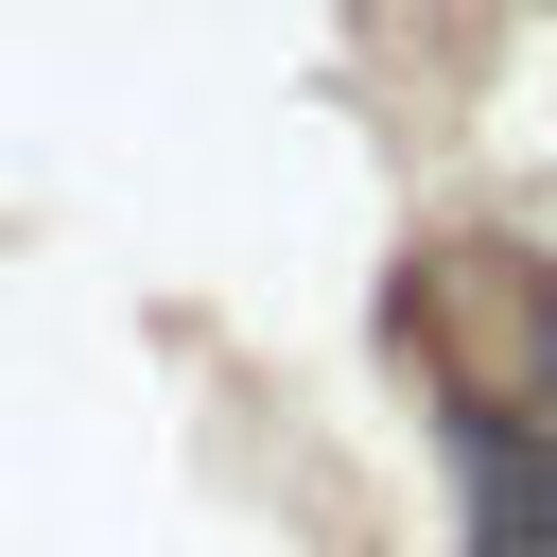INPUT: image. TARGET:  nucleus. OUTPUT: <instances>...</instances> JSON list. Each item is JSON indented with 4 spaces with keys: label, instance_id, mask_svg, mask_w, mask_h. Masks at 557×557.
<instances>
[{
    "label": "nucleus",
    "instance_id": "f03ea898",
    "mask_svg": "<svg viewBox=\"0 0 557 557\" xmlns=\"http://www.w3.org/2000/svg\"><path fill=\"white\" fill-rule=\"evenodd\" d=\"M540 453H557V296H540Z\"/></svg>",
    "mask_w": 557,
    "mask_h": 557
},
{
    "label": "nucleus",
    "instance_id": "f257e3e1",
    "mask_svg": "<svg viewBox=\"0 0 557 557\" xmlns=\"http://www.w3.org/2000/svg\"><path fill=\"white\" fill-rule=\"evenodd\" d=\"M540 470H557V453H540ZM540 470H522V435H505V418H470V540H487V557H557Z\"/></svg>",
    "mask_w": 557,
    "mask_h": 557
}]
</instances>
